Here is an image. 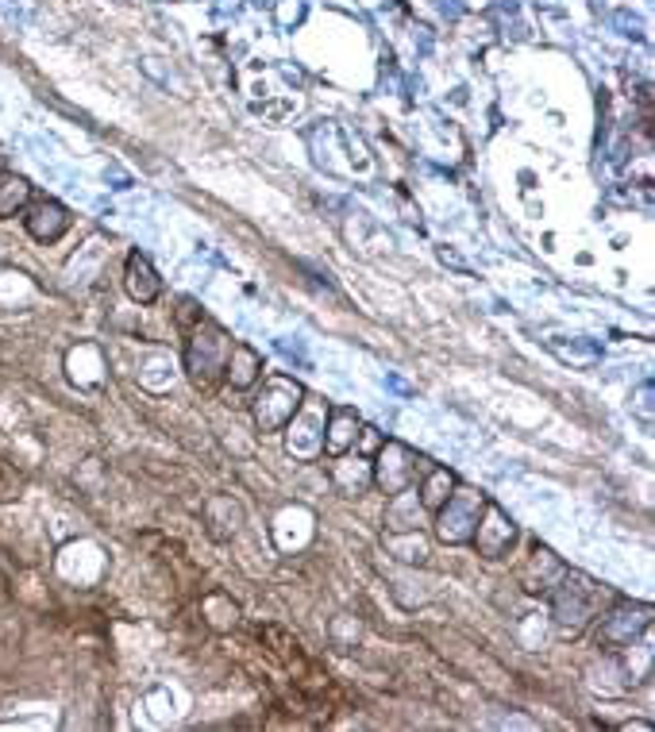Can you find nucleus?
<instances>
[{
	"label": "nucleus",
	"instance_id": "423d86ee",
	"mask_svg": "<svg viewBox=\"0 0 655 732\" xmlns=\"http://www.w3.org/2000/svg\"><path fill=\"white\" fill-rule=\"evenodd\" d=\"M647 624H652V605H617L613 614L602 617V629H597V647L605 652H621V647H632V640L644 636Z\"/></svg>",
	"mask_w": 655,
	"mask_h": 732
},
{
	"label": "nucleus",
	"instance_id": "9d476101",
	"mask_svg": "<svg viewBox=\"0 0 655 732\" xmlns=\"http://www.w3.org/2000/svg\"><path fill=\"white\" fill-rule=\"evenodd\" d=\"M259 378H263V358H259V351H251L248 343H231L228 358H224V382L236 393H243L251 390V386H259Z\"/></svg>",
	"mask_w": 655,
	"mask_h": 732
},
{
	"label": "nucleus",
	"instance_id": "20e7f679",
	"mask_svg": "<svg viewBox=\"0 0 655 732\" xmlns=\"http://www.w3.org/2000/svg\"><path fill=\"white\" fill-rule=\"evenodd\" d=\"M301 401H305L301 382H293V378L286 375H270L255 401V425L263 428V432H281V428L301 413Z\"/></svg>",
	"mask_w": 655,
	"mask_h": 732
},
{
	"label": "nucleus",
	"instance_id": "f8f14e48",
	"mask_svg": "<svg viewBox=\"0 0 655 732\" xmlns=\"http://www.w3.org/2000/svg\"><path fill=\"white\" fill-rule=\"evenodd\" d=\"M358 443V417L348 405H332L328 409V428H324V452L332 455H348Z\"/></svg>",
	"mask_w": 655,
	"mask_h": 732
},
{
	"label": "nucleus",
	"instance_id": "39448f33",
	"mask_svg": "<svg viewBox=\"0 0 655 732\" xmlns=\"http://www.w3.org/2000/svg\"><path fill=\"white\" fill-rule=\"evenodd\" d=\"M420 463H425V459H417V455L408 452L405 443L382 440L370 478H375V485L382 490L386 497H393V494H401V490H408V485L417 482V467H420Z\"/></svg>",
	"mask_w": 655,
	"mask_h": 732
},
{
	"label": "nucleus",
	"instance_id": "0eeeda50",
	"mask_svg": "<svg viewBox=\"0 0 655 732\" xmlns=\"http://www.w3.org/2000/svg\"><path fill=\"white\" fill-rule=\"evenodd\" d=\"M470 544H475L478 555H486V559H505V555H509V547L517 544V525H513L509 513H505L502 505L486 502L482 505V517H478L475 537H470Z\"/></svg>",
	"mask_w": 655,
	"mask_h": 732
},
{
	"label": "nucleus",
	"instance_id": "1a4fd4ad",
	"mask_svg": "<svg viewBox=\"0 0 655 732\" xmlns=\"http://www.w3.org/2000/svg\"><path fill=\"white\" fill-rule=\"evenodd\" d=\"M563 571H567V563L559 555H552L547 547H537V552L528 555L525 567H520V586H525V594H552L555 582L563 579Z\"/></svg>",
	"mask_w": 655,
	"mask_h": 732
},
{
	"label": "nucleus",
	"instance_id": "2eb2a0df",
	"mask_svg": "<svg viewBox=\"0 0 655 732\" xmlns=\"http://www.w3.org/2000/svg\"><path fill=\"white\" fill-rule=\"evenodd\" d=\"M27 201H32V181L24 174L0 171V220L24 213Z\"/></svg>",
	"mask_w": 655,
	"mask_h": 732
},
{
	"label": "nucleus",
	"instance_id": "ddd939ff",
	"mask_svg": "<svg viewBox=\"0 0 655 732\" xmlns=\"http://www.w3.org/2000/svg\"><path fill=\"white\" fill-rule=\"evenodd\" d=\"M420 513H425V505H420L417 490L408 485V490H401V494L390 497V509H386V528H393V532H417Z\"/></svg>",
	"mask_w": 655,
	"mask_h": 732
},
{
	"label": "nucleus",
	"instance_id": "6e6552de",
	"mask_svg": "<svg viewBox=\"0 0 655 732\" xmlns=\"http://www.w3.org/2000/svg\"><path fill=\"white\" fill-rule=\"evenodd\" d=\"M24 228L35 243H59L70 231V213L66 205L51 201V197H39V201H27L24 205Z\"/></svg>",
	"mask_w": 655,
	"mask_h": 732
},
{
	"label": "nucleus",
	"instance_id": "4468645a",
	"mask_svg": "<svg viewBox=\"0 0 655 732\" xmlns=\"http://www.w3.org/2000/svg\"><path fill=\"white\" fill-rule=\"evenodd\" d=\"M455 475L452 470H443V467H425V478H420V485H417V497H420V505H425V513H436L440 509L443 502H448V494L455 490Z\"/></svg>",
	"mask_w": 655,
	"mask_h": 732
},
{
	"label": "nucleus",
	"instance_id": "7ed1b4c3",
	"mask_svg": "<svg viewBox=\"0 0 655 732\" xmlns=\"http://www.w3.org/2000/svg\"><path fill=\"white\" fill-rule=\"evenodd\" d=\"M482 505L486 497L478 494V490H470V485H455L452 494H448V502L436 509V540L440 544H470V537H475L478 528V517H482Z\"/></svg>",
	"mask_w": 655,
	"mask_h": 732
},
{
	"label": "nucleus",
	"instance_id": "f03ea898",
	"mask_svg": "<svg viewBox=\"0 0 655 732\" xmlns=\"http://www.w3.org/2000/svg\"><path fill=\"white\" fill-rule=\"evenodd\" d=\"M228 348H231L228 336H224L216 324H209L201 316L197 328L189 332V343H186V370H189V378H193V386L209 390L216 378H224V358H228Z\"/></svg>",
	"mask_w": 655,
	"mask_h": 732
},
{
	"label": "nucleus",
	"instance_id": "f257e3e1",
	"mask_svg": "<svg viewBox=\"0 0 655 732\" xmlns=\"http://www.w3.org/2000/svg\"><path fill=\"white\" fill-rule=\"evenodd\" d=\"M602 617V586L582 571H563L552 590V621L559 636H582Z\"/></svg>",
	"mask_w": 655,
	"mask_h": 732
},
{
	"label": "nucleus",
	"instance_id": "9b49d317",
	"mask_svg": "<svg viewBox=\"0 0 655 732\" xmlns=\"http://www.w3.org/2000/svg\"><path fill=\"white\" fill-rule=\"evenodd\" d=\"M124 290H128L131 301H139V305H151V301H159L162 293V278L159 270L151 266V258L147 255H128V266H124Z\"/></svg>",
	"mask_w": 655,
	"mask_h": 732
}]
</instances>
